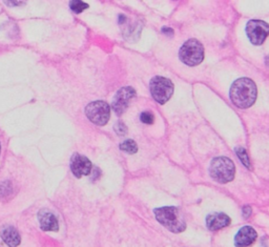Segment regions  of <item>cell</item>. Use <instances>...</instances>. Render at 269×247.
<instances>
[{"instance_id":"52a82bcc","label":"cell","mask_w":269,"mask_h":247,"mask_svg":"<svg viewBox=\"0 0 269 247\" xmlns=\"http://www.w3.org/2000/svg\"><path fill=\"white\" fill-rule=\"evenodd\" d=\"M248 39L254 46H261L269 36V25L263 20H250L246 26Z\"/></svg>"},{"instance_id":"277c9868","label":"cell","mask_w":269,"mask_h":247,"mask_svg":"<svg viewBox=\"0 0 269 247\" xmlns=\"http://www.w3.org/2000/svg\"><path fill=\"white\" fill-rule=\"evenodd\" d=\"M179 57L186 66L196 67L204 59V48L199 40L190 39L180 49Z\"/></svg>"},{"instance_id":"ffe728a7","label":"cell","mask_w":269,"mask_h":247,"mask_svg":"<svg viewBox=\"0 0 269 247\" xmlns=\"http://www.w3.org/2000/svg\"><path fill=\"white\" fill-rule=\"evenodd\" d=\"M252 209L250 206H244V207H243V211H242V213H243V217H244V218H250V214H252Z\"/></svg>"},{"instance_id":"8992f818","label":"cell","mask_w":269,"mask_h":247,"mask_svg":"<svg viewBox=\"0 0 269 247\" xmlns=\"http://www.w3.org/2000/svg\"><path fill=\"white\" fill-rule=\"evenodd\" d=\"M86 115L94 124L99 126L106 125L110 117V107L106 101L102 100L90 102L86 107Z\"/></svg>"},{"instance_id":"4fadbf2b","label":"cell","mask_w":269,"mask_h":247,"mask_svg":"<svg viewBox=\"0 0 269 247\" xmlns=\"http://www.w3.org/2000/svg\"><path fill=\"white\" fill-rule=\"evenodd\" d=\"M2 238L8 246H18L20 244V237L16 228L13 226H6L2 230Z\"/></svg>"},{"instance_id":"5bb4252c","label":"cell","mask_w":269,"mask_h":247,"mask_svg":"<svg viewBox=\"0 0 269 247\" xmlns=\"http://www.w3.org/2000/svg\"><path fill=\"white\" fill-rule=\"evenodd\" d=\"M120 149L122 150V152H126L128 154H136L137 150H138V146H137V143L134 142V140H130V139H128V140H126L123 143L120 144Z\"/></svg>"},{"instance_id":"6da1fadb","label":"cell","mask_w":269,"mask_h":247,"mask_svg":"<svg viewBox=\"0 0 269 247\" xmlns=\"http://www.w3.org/2000/svg\"><path fill=\"white\" fill-rule=\"evenodd\" d=\"M230 96L236 106L240 109H248L256 100V85L250 78H240L232 83Z\"/></svg>"},{"instance_id":"8fae6325","label":"cell","mask_w":269,"mask_h":247,"mask_svg":"<svg viewBox=\"0 0 269 247\" xmlns=\"http://www.w3.org/2000/svg\"><path fill=\"white\" fill-rule=\"evenodd\" d=\"M38 220L41 229L44 231H57L59 229V223L56 216L48 209L39 211Z\"/></svg>"},{"instance_id":"9a60e30c","label":"cell","mask_w":269,"mask_h":247,"mask_svg":"<svg viewBox=\"0 0 269 247\" xmlns=\"http://www.w3.org/2000/svg\"><path fill=\"white\" fill-rule=\"evenodd\" d=\"M70 9L76 14H80L84 12V10L88 9V5L82 2V0H70Z\"/></svg>"},{"instance_id":"44dd1931","label":"cell","mask_w":269,"mask_h":247,"mask_svg":"<svg viewBox=\"0 0 269 247\" xmlns=\"http://www.w3.org/2000/svg\"><path fill=\"white\" fill-rule=\"evenodd\" d=\"M162 33L164 35H166V36H172L174 35V30L170 29V28H168V27H165V28H162Z\"/></svg>"},{"instance_id":"3957f363","label":"cell","mask_w":269,"mask_h":247,"mask_svg":"<svg viewBox=\"0 0 269 247\" xmlns=\"http://www.w3.org/2000/svg\"><path fill=\"white\" fill-rule=\"evenodd\" d=\"M210 174L216 182L225 184L234 180L236 175V167L230 158L218 157L212 161Z\"/></svg>"},{"instance_id":"7a4b0ae2","label":"cell","mask_w":269,"mask_h":247,"mask_svg":"<svg viewBox=\"0 0 269 247\" xmlns=\"http://www.w3.org/2000/svg\"><path fill=\"white\" fill-rule=\"evenodd\" d=\"M157 221L172 232L179 233L186 229V222L181 210L174 206H165L154 209Z\"/></svg>"},{"instance_id":"7402d4cb","label":"cell","mask_w":269,"mask_h":247,"mask_svg":"<svg viewBox=\"0 0 269 247\" xmlns=\"http://www.w3.org/2000/svg\"><path fill=\"white\" fill-rule=\"evenodd\" d=\"M266 64L269 67V55L266 57Z\"/></svg>"},{"instance_id":"e0dca14e","label":"cell","mask_w":269,"mask_h":247,"mask_svg":"<svg viewBox=\"0 0 269 247\" xmlns=\"http://www.w3.org/2000/svg\"><path fill=\"white\" fill-rule=\"evenodd\" d=\"M140 119L143 123H146V124H152L154 123V115L150 113V112H143L140 116Z\"/></svg>"},{"instance_id":"603a6c76","label":"cell","mask_w":269,"mask_h":247,"mask_svg":"<svg viewBox=\"0 0 269 247\" xmlns=\"http://www.w3.org/2000/svg\"><path fill=\"white\" fill-rule=\"evenodd\" d=\"M0 150H2V146H0Z\"/></svg>"},{"instance_id":"30bf717a","label":"cell","mask_w":269,"mask_h":247,"mask_svg":"<svg viewBox=\"0 0 269 247\" xmlns=\"http://www.w3.org/2000/svg\"><path fill=\"white\" fill-rule=\"evenodd\" d=\"M230 218L224 212H212L208 214V218H206L208 228L212 231L227 227L230 224Z\"/></svg>"},{"instance_id":"9c48e42d","label":"cell","mask_w":269,"mask_h":247,"mask_svg":"<svg viewBox=\"0 0 269 247\" xmlns=\"http://www.w3.org/2000/svg\"><path fill=\"white\" fill-rule=\"evenodd\" d=\"M92 162L84 156L75 154L70 159V170L76 178L88 176L92 171Z\"/></svg>"},{"instance_id":"ba28073f","label":"cell","mask_w":269,"mask_h":247,"mask_svg":"<svg viewBox=\"0 0 269 247\" xmlns=\"http://www.w3.org/2000/svg\"><path fill=\"white\" fill-rule=\"evenodd\" d=\"M136 96V91L132 88L126 87L120 89L112 99V109L118 116H121L126 111L132 99Z\"/></svg>"},{"instance_id":"5b68a950","label":"cell","mask_w":269,"mask_h":247,"mask_svg":"<svg viewBox=\"0 0 269 247\" xmlns=\"http://www.w3.org/2000/svg\"><path fill=\"white\" fill-rule=\"evenodd\" d=\"M150 90L152 98L159 104H164L166 103L172 96L174 84L168 78L156 76L150 82Z\"/></svg>"},{"instance_id":"7c38bea8","label":"cell","mask_w":269,"mask_h":247,"mask_svg":"<svg viewBox=\"0 0 269 247\" xmlns=\"http://www.w3.org/2000/svg\"><path fill=\"white\" fill-rule=\"evenodd\" d=\"M256 237L258 233L252 226H244L236 234V246H250L256 240Z\"/></svg>"},{"instance_id":"ac0fdd59","label":"cell","mask_w":269,"mask_h":247,"mask_svg":"<svg viewBox=\"0 0 269 247\" xmlns=\"http://www.w3.org/2000/svg\"><path fill=\"white\" fill-rule=\"evenodd\" d=\"M114 128H115V132L119 136H124V135H126V133H128V128H126V124L122 123L121 121L117 122L116 125H115V127H114Z\"/></svg>"},{"instance_id":"d6986e66","label":"cell","mask_w":269,"mask_h":247,"mask_svg":"<svg viewBox=\"0 0 269 247\" xmlns=\"http://www.w3.org/2000/svg\"><path fill=\"white\" fill-rule=\"evenodd\" d=\"M26 3V0H6V4L10 7H17L22 6Z\"/></svg>"},{"instance_id":"2e32d148","label":"cell","mask_w":269,"mask_h":247,"mask_svg":"<svg viewBox=\"0 0 269 247\" xmlns=\"http://www.w3.org/2000/svg\"><path fill=\"white\" fill-rule=\"evenodd\" d=\"M236 153L238 158L241 160L242 164L244 166H246L248 169H250V167H252L250 160V157H248V155H247L246 149L243 148V147H236Z\"/></svg>"}]
</instances>
